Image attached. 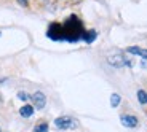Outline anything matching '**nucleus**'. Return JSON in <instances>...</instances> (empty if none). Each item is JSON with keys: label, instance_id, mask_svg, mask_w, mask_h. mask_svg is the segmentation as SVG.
<instances>
[{"label": "nucleus", "instance_id": "9b49d317", "mask_svg": "<svg viewBox=\"0 0 147 132\" xmlns=\"http://www.w3.org/2000/svg\"><path fill=\"white\" fill-rule=\"evenodd\" d=\"M34 132H48V123H38L34 127Z\"/></svg>", "mask_w": 147, "mask_h": 132}, {"label": "nucleus", "instance_id": "2eb2a0df", "mask_svg": "<svg viewBox=\"0 0 147 132\" xmlns=\"http://www.w3.org/2000/svg\"><path fill=\"white\" fill-rule=\"evenodd\" d=\"M0 132H2V131H0Z\"/></svg>", "mask_w": 147, "mask_h": 132}, {"label": "nucleus", "instance_id": "4468645a", "mask_svg": "<svg viewBox=\"0 0 147 132\" xmlns=\"http://www.w3.org/2000/svg\"><path fill=\"white\" fill-rule=\"evenodd\" d=\"M0 35H2V33H0Z\"/></svg>", "mask_w": 147, "mask_h": 132}, {"label": "nucleus", "instance_id": "423d86ee", "mask_svg": "<svg viewBox=\"0 0 147 132\" xmlns=\"http://www.w3.org/2000/svg\"><path fill=\"white\" fill-rule=\"evenodd\" d=\"M126 53H128V54H133V56H139L141 59H146V61H147V49H144V48L128 46V48H126Z\"/></svg>", "mask_w": 147, "mask_h": 132}, {"label": "nucleus", "instance_id": "7ed1b4c3", "mask_svg": "<svg viewBox=\"0 0 147 132\" xmlns=\"http://www.w3.org/2000/svg\"><path fill=\"white\" fill-rule=\"evenodd\" d=\"M55 126L61 131H67V129H75L78 126V123L70 116H59L55 119Z\"/></svg>", "mask_w": 147, "mask_h": 132}, {"label": "nucleus", "instance_id": "9d476101", "mask_svg": "<svg viewBox=\"0 0 147 132\" xmlns=\"http://www.w3.org/2000/svg\"><path fill=\"white\" fill-rule=\"evenodd\" d=\"M138 100H139L141 105H146L147 103V92L144 91V89H139V91H138Z\"/></svg>", "mask_w": 147, "mask_h": 132}, {"label": "nucleus", "instance_id": "6e6552de", "mask_svg": "<svg viewBox=\"0 0 147 132\" xmlns=\"http://www.w3.org/2000/svg\"><path fill=\"white\" fill-rule=\"evenodd\" d=\"M96 37H98V32H96V30H85V33H83V38H82V40L85 41V43H93V41L96 40Z\"/></svg>", "mask_w": 147, "mask_h": 132}, {"label": "nucleus", "instance_id": "ddd939ff", "mask_svg": "<svg viewBox=\"0 0 147 132\" xmlns=\"http://www.w3.org/2000/svg\"><path fill=\"white\" fill-rule=\"evenodd\" d=\"M18 3H19V5H22V7H27L29 0H18Z\"/></svg>", "mask_w": 147, "mask_h": 132}, {"label": "nucleus", "instance_id": "0eeeda50", "mask_svg": "<svg viewBox=\"0 0 147 132\" xmlns=\"http://www.w3.org/2000/svg\"><path fill=\"white\" fill-rule=\"evenodd\" d=\"M34 110H35V107L34 105H29V103H24V105L19 108V115L22 118H30L34 115Z\"/></svg>", "mask_w": 147, "mask_h": 132}, {"label": "nucleus", "instance_id": "39448f33", "mask_svg": "<svg viewBox=\"0 0 147 132\" xmlns=\"http://www.w3.org/2000/svg\"><path fill=\"white\" fill-rule=\"evenodd\" d=\"M120 123L125 126V127L133 129V127H138L139 119H138V116H134V115H121V116H120Z\"/></svg>", "mask_w": 147, "mask_h": 132}, {"label": "nucleus", "instance_id": "f257e3e1", "mask_svg": "<svg viewBox=\"0 0 147 132\" xmlns=\"http://www.w3.org/2000/svg\"><path fill=\"white\" fill-rule=\"evenodd\" d=\"M83 24L75 15L69 16L64 22H55L48 27L47 35L51 40L56 41H69V43H75V41L83 38Z\"/></svg>", "mask_w": 147, "mask_h": 132}, {"label": "nucleus", "instance_id": "f8f14e48", "mask_svg": "<svg viewBox=\"0 0 147 132\" xmlns=\"http://www.w3.org/2000/svg\"><path fill=\"white\" fill-rule=\"evenodd\" d=\"M18 99H19V100H29V99H30V95L27 94V92L21 91V92H18Z\"/></svg>", "mask_w": 147, "mask_h": 132}, {"label": "nucleus", "instance_id": "20e7f679", "mask_svg": "<svg viewBox=\"0 0 147 132\" xmlns=\"http://www.w3.org/2000/svg\"><path fill=\"white\" fill-rule=\"evenodd\" d=\"M30 100H32L34 107L38 108V110L45 108V105H47V95H45V92H42V91L34 92V94L30 95Z\"/></svg>", "mask_w": 147, "mask_h": 132}, {"label": "nucleus", "instance_id": "1a4fd4ad", "mask_svg": "<svg viewBox=\"0 0 147 132\" xmlns=\"http://www.w3.org/2000/svg\"><path fill=\"white\" fill-rule=\"evenodd\" d=\"M121 102V97L120 94H117V92H114V94L110 95V107H114V108H117L118 105H120Z\"/></svg>", "mask_w": 147, "mask_h": 132}, {"label": "nucleus", "instance_id": "f03ea898", "mask_svg": "<svg viewBox=\"0 0 147 132\" xmlns=\"http://www.w3.org/2000/svg\"><path fill=\"white\" fill-rule=\"evenodd\" d=\"M107 62L112 67H115V69H121V67H125V65L133 67L131 61L126 56H121V54H109L107 56Z\"/></svg>", "mask_w": 147, "mask_h": 132}]
</instances>
